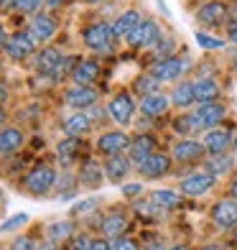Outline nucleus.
<instances>
[{
    "mask_svg": "<svg viewBox=\"0 0 237 250\" xmlns=\"http://www.w3.org/2000/svg\"><path fill=\"white\" fill-rule=\"evenodd\" d=\"M99 77V64L95 59H82L74 64V72H72V79L82 87H92V82H97Z\"/></svg>",
    "mask_w": 237,
    "mask_h": 250,
    "instance_id": "18",
    "label": "nucleus"
},
{
    "mask_svg": "<svg viewBox=\"0 0 237 250\" xmlns=\"http://www.w3.org/2000/svg\"><path fill=\"white\" fill-rule=\"evenodd\" d=\"M84 46L92 49V51H99V54H110L112 49V41H115V31H112L110 23H92L84 28Z\"/></svg>",
    "mask_w": 237,
    "mask_h": 250,
    "instance_id": "1",
    "label": "nucleus"
},
{
    "mask_svg": "<svg viewBox=\"0 0 237 250\" xmlns=\"http://www.w3.org/2000/svg\"><path fill=\"white\" fill-rule=\"evenodd\" d=\"M230 41H232V43H237V23L230 28Z\"/></svg>",
    "mask_w": 237,
    "mask_h": 250,
    "instance_id": "51",
    "label": "nucleus"
},
{
    "mask_svg": "<svg viewBox=\"0 0 237 250\" xmlns=\"http://www.w3.org/2000/svg\"><path fill=\"white\" fill-rule=\"evenodd\" d=\"M230 197H232V199L237 202V179H235L232 184H230Z\"/></svg>",
    "mask_w": 237,
    "mask_h": 250,
    "instance_id": "46",
    "label": "nucleus"
},
{
    "mask_svg": "<svg viewBox=\"0 0 237 250\" xmlns=\"http://www.w3.org/2000/svg\"><path fill=\"white\" fill-rule=\"evenodd\" d=\"M46 235H49V240L51 243H66V240H72L74 237V222L72 220H56L46 227Z\"/></svg>",
    "mask_w": 237,
    "mask_h": 250,
    "instance_id": "27",
    "label": "nucleus"
},
{
    "mask_svg": "<svg viewBox=\"0 0 237 250\" xmlns=\"http://www.w3.org/2000/svg\"><path fill=\"white\" fill-rule=\"evenodd\" d=\"M194 118L199 123L201 130H214L219 128V123L227 118V107L222 105V102H207V105H199Z\"/></svg>",
    "mask_w": 237,
    "mask_h": 250,
    "instance_id": "5",
    "label": "nucleus"
},
{
    "mask_svg": "<svg viewBox=\"0 0 237 250\" xmlns=\"http://www.w3.org/2000/svg\"><path fill=\"white\" fill-rule=\"evenodd\" d=\"M95 209H97V199H84V202L74 204L72 214H74V217H87V214H92Z\"/></svg>",
    "mask_w": 237,
    "mask_h": 250,
    "instance_id": "35",
    "label": "nucleus"
},
{
    "mask_svg": "<svg viewBox=\"0 0 237 250\" xmlns=\"http://www.w3.org/2000/svg\"><path fill=\"white\" fill-rule=\"evenodd\" d=\"M5 118H8V115L3 112V107H0V130H3V123H5Z\"/></svg>",
    "mask_w": 237,
    "mask_h": 250,
    "instance_id": "52",
    "label": "nucleus"
},
{
    "mask_svg": "<svg viewBox=\"0 0 237 250\" xmlns=\"http://www.w3.org/2000/svg\"><path fill=\"white\" fill-rule=\"evenodd\" d=\"M5 41H8V36H5V28L0 26V49H5Z\"/></svg>",
    "mask_w": 237,
    "mask_h": 250,
    "instance_id": "48",
    "label": "nucleus"
},
{
    "mask_svg": "<svg viewBox=\"0 0 237 250\" xmlns=\"http://www.w3.org/2000/svg\"><path fill=\"white\" fill-rule=\"evenodd\" d=\"M0 250H5V248H0Z\"/></svg>",
    "mask_w": 237,
    "mask_h": 250,
    "instance_id": "56",
    "label": "nucleus"
},
{
    "mask_svg": "<svg viewBox=\"0 0 237 250\" xmlns=\"http://www.w3.org/2000/svg\"><path fill=\"white\" fill-rule=\"evenodd\" d=\"M161 41V26L156 23V21H143V23L135 28L130 36H128V43L133 49H151L156 43Z\"/></svg>",
    "mask_w": 237,
    "mask_h": 250,
    "instance_id": "4",
    "label": "nucleus"
},
{
    "mask_svg": "<svg viewBox=\"0 0 237 250\" xmlns=\"http://www.w3.org/2000/svg\"><path fill=\"white\" fill-rule=\"evenodd\" d=\"M171 153H174V161H178V164H197L204 158L207 148H204V143H199L194 138H184L174 146Z\"/></svg>",
    "mask_w": 237,
    "mask_h": 250,
    "instance_id": "9",
    "label": "nucleus"
},
{
    "mask_svg": "<svg viewBox=\"0 0 237 250\" xmlns=\"http://www.w3.org/2000/svg\"><path fill=\"white\" fill-rule=\"evenodd\" d=\"M217 176L209 174V171H199V174H191L181 181V194L184 197H204L207 191L214 187Z\"/></svg>",
    "mask_w": 237,
    "mask_h": 250,
    "instance_id": "8",
    "label": "nucleus"
},
{
    "mask_svg": "<svg viewBox=\"0 0 237 250\" xmlns=\"http://www.w3.org/2000/svg\"><path fill=\"white\" fill-rule=\"evenodd\" d=\"M171 102H174L176 107H189V105H194V102H197L194 82H181V84H176L174 92H171Z\"/></svg>",
    "mask_w": 237,
    "mask_h": 250,
    "instance_id": "29",
    "label": "nucleus"
},
{
    "mask_svg": "<svg viewBox=\"0 0 237 250\" xmlns=\"http://www.w3.org/2000/svg\"><path fill=\"white\" fill-rule=\"evenodd\" d=\"M128 227V214L125 212H112L107 214V217L102 220V225H99V232L107 237H112V240H118V237H122V232H125Z\"/></svg>",
    "mask_w": 237,
    "mask_h": 250,
    "instance_id": "19",
    "label": "nucleus"
},
{
    "mask_svg": "<svg viewBox=\"0 0 237 250\" xmlns=\"http://www.w3.org/2000/svg\"><path fill=\"white\" fill-rule=\"evenodd\" d=\"M54 181H56V171L51 166L43 164V166H36L23 179V189L28 191V194H33V197H41V194H46V191H51Z\"/></svg>",
    "mask_w": 237,
    "mask_h": 250,
    "instance_id": "2",
    "label": "nucleus"
},
{
    "mask_svg": "<svg viewBox=\"0 0 237 250\" xmlns=\"http://www.w3.org/2000/svg\"><path fill=\"white\" fill-rule=\"evenodd\" d=\"M232 148L237 151V135H235V141H232Z\"/></svg>",
    "mask_w": 237,
    "mask_h": 250,
    "instance_id": "54",
    "label": "nucleus"
},
{
    "mask_svg": "<svg viewBox=\"0 0 237 250\" xmlns=\"http://www.w3.org/2000/svg\"><path fill=\"white\" fill-rule=\"evenodd\" d=\"M168 250H189L186 245H174V248H168Z\"/></svg>",
    "mask_w": 237,
    "mask_h": 250,
    "instance_id": "53",
    "label": "nucleus"
},
{
    "mask_svg": "<svg viewBox=\"0 0 237 250\" xmlns=\"http://www.w3.org/2000/svg\"><path fill=\"white\" fill-rule=\"evenodd\" d=\"M23 146V130L20 128H3L0 130V156H10Z\"/></svg>",
    "mask_w": 237,
    "mask_h": 250,
    "instance_id": "24",
    "label": "nucleus"
},
{
    "mask_svg": "<svg viewBox=\"0 0 237 250\" xmlns=\"http://www.w3.org/2000/svg\"><path fill=\"white\" fill-rule=\"evenodd\" d=\"M74 240V248L72 250H89V245H92V240H87V237L82 235V237H72Z\"/></svg>",
    "mask_w": 237,
    "mask_h": 250,
    "instance_id": "43",
    "label": "nucleus"
},
{
    "mask_svg": "<svg viewBox=\"0 0 237 250\" xmlns=\"http://www.w3.org/2000/svg\"><path fill=\"white\" fill-rule=\"evenodd\" d=\"M158 87H161V82L148 72V74H143V77H138L135 79V92H140L143 97H148V95H156L158 92Z\"/></svg>",
    "mask_w": 237,
    "mask_h": 250,
    "instance_id": "33",
    "label": "nucleus"
},
{
    "mask_svg": "<svg viewBox=\"0 0 237 250\" xmlns=\"http://www.w3.org/2000/svg\"><path fill=\"white\" fill-rule=\"evenodd\" d=\"M122 194L130 197V199H135L138 194H143V187H140V184H125V187H122Z\"/></svg>",
    "mask_w": 237,
    "mask_h": 250,
    "instance_id": "40",
    "label": "nucleus"
},
{
    "mask_svg": "<svg viewBox=\"0 0 237 250\" xmlns=\"http://www.w3.org/2000/svg\"><path fill=\"white\" fill-rule=\"evenodd\" d=\"M82 184L92 187V189L102 184V166L97 161H84L82 164Z\"/></svg>",
    "mask_w": 237,
    "mask_h": 250,
    "instance_id": "31",
    "label": "nucleus"
},
{
    "mask_svg": "<svg viewBox=\"0 0 237 250\" xmlns=\"http://www.w3.org/2000/svg\"><path fill=\"white\" fill-rule=\"evenodd\" d=\"M61 62V51L59 49H43L36 56V72L39 74H54L56 66Z\"/></svg>",
    "mask_w": 237,
    "mask_h": 250,
    "instance_id": "28",
    "label": "nucleus"
},
{
    "mask_svg": "<svg viewBox=\"0 0 237 250\" xmlns=\"http://www.w3.org/2000/svg\"><path fill=\"white\" fill-rule=\"evenodd\" d=\"M87 3H102V0H87Z\"/></svg>",
    "mask_w": 237,
    "mask_h": 250,
    "instance_id": "55",
    "label": "nucleus"
},
{
    "mask_svg": "<svg viewBox=\"0 0 237 250\" xmlns=\"http://www.w3.org/2000/svg\"><path fill=\"white\" fill-rule=\"evenodd\" d=\"M224 18H227V5L222 0H209L197 10V21L201 26H219Z\"/></svg>",
    "mask_w": 237,
    "mask_h": 250,
    "instance_id": "14",
    "label": "nucleus"
},
{
    "mask_svg": "<svg viewBox=\"0 0 237 250\" xmlns=\"http://www.w3.org/2000/svg\"><path fill=\"white\" fill-rule=\"evenodd\" d=\"M130 135L128 133H122V130H110V133H102L99 135V141H97V151L102 153V156H120L122 151H128L130 148Z\"/></svg>",
    "mask_w": 237,
    "mask_h": 250,
    "instance_id": "6",
    "label": "nucleus"
},
{
    "mask_svg": "<svg viewBox=\"0 0 237 250\" xmlns=\"http://www.w3.org/2000/svg\"><path fill=\"white\" fill-rule=\"evenodd\" d=\"M138 171L143 179H161L171 171V158L166 153H153L151 158H145V161L138 166Z\"/></svg>",
    "mask_w": 237,
    "mask_h": 250,
    "instance_id": "13",
    "label": "nucleus"
},
{
    "mask_svg": "<svg viewBox=\"0 0 237 250\" xmlns=\"http://www.w3.org/2000/svg\"><path fill=\"white\" fill-rule=\"evenodd\" d=\"M8 100V89H5V84H0V105Z\"/></svg>",
    "mask_w": 237,
    "mask_h": 250,
    "instance_id": "49",
    "label": "nucleus"
},
{
    "mask_svg": "<svg viewBox=\"0 0 237 250\" xmlns=\"http://www.w3.org/2000/svg\"><path fill=\"white\" fill-rule=\"evenodd\" d=\"M43 5V0H26V5L20 8L23 13H28V16H36V10Z\"/></svg>",
    "mask_w": 237,
    "mask_h": 250,
    "instance_id": "42",
    "label": "nucleus"
},
{
    "mask_svg": "<svg viewBox=\"0 0 237 250\" xmlns=\"http://www.w3.org/2000/svg\"><path fill=\"white\" fill-rule=\"evenodd\" d=\"M97 102V89L95 87H82V84H74L69 92H66V105L77 107V110H87Z\"/></svg>",
    "mask_w": 237,
    "mask_h": 250,
    "instance_id": "16",
    "label": "nucleus"
},
{
    "mask_svg": "<svg viewBox=\"0 0 237 250\" xmlns=\"http://www.w3.org/2000/svg\"><path fill=\"white\" fill-rule=\"evenodd\" d=\"M197 43L201 49H222L224 46V41L222 39H214V36H207V33H197Z\"/></svg>",
    "mask_w": 237,
    "mask_h": 250,
    "instance_id": "37",
    "label": "nucleus"
},
{
    "mask_svg": "<svg viewBox=\"0 0 237 250\" xmlns=\"http://www.w3.org/2000/svg\"><path fill=\"white\" fill-rule=\"evenodd\" d=\"M26 222H28V214L20 212V214H16V217H10V220H5L3 225H0V232H10V230H16V227L26 225Z\"/></svg>",
    "mask_w": 237,
    "mask_h": 250,
    "instance_id": "38",
    "label": "nucleus"
},
{
    "mask_svg": "<svg viewBox=\"0 0 237 250\" xmlns=\"http://www.w3.org/2000/svg\"><path fill=\"white\" fill-rule=\"evenodd\" d=\"M92 128V118H89V112H74L64 120V133L69 135V138H82L84 133H89Z\"/></svg>",
    "mask_w": 237,
    "mask_h": 250,
    "instance_id": "20",
    "label": "nucleus"
},
{
    "mask_svg": "<svg viewBox=\"0 0 237 250\" xmlns=\"http://www.w3.org/2000/svg\"><path fill=\"white\" fill-rule=\"evenodd\" d=\"M39 250H59V245H56V243H51V240H46L43 245H39Z\"/></svg>",
    "mask_w": 237,
    "mask_h": 250,
    "instance_id": "45",
    "label": "nucleus"
},
{
    "mask_svg": "<svg viewBox=\"0 0 237 250\" xmlns=\"http://www.w3.org/2000/svg\"><path fill=\"white\" fill-rule=\"evenodd\" d=\"M66 250H72V248H66Z\"/></svg>",
    "mask_w": 237,
    "mask_h": 250,
    "instance_id": "57",
    "label": "nucleus"
},
{
    "mask_svg": "<svg viewBox=\"0 0 237 250\" xmlns=\"http://www.w3.org/2000/svg\"><path fill=\"white\" fill-rule=\"evenodd\" d=\"M28 33L36 43H46V41H51L56 36V21L51 16H46V13H36L31 18Z\"/></svg>",
    "mask_w": 237,
    "mask_h": 250,
    "instance_id": "12",
    "label": "nucleus"
},
{
    "mask_svg": "<svg viewBox=\"0 0 237 250\" xmlns=\"http://www.w3.org/2000/svg\"><path fill=\"white\" fill-rule=\"evenodd\" d=\"M232 168V158L227 153H222V156H209V161H207V171L214 174V176H219V174H227Z\"/></svg>",
    "mask_w": 237,
    "mask_h": 250,
    "instance_id": "34",
    "label": "nucleus"
},
{
    "mask_svg": "<svg viewBox=\"0 0 237 250\" xmlns=\"http://www.w3.org/2000/svg\"><path fill=\"white\" fill-rule=\"evenodd\" d=\"M168 102H171V100H168L166 95L156 92V95L143 97L140 110H143V115H145V118H161V115H166V112H168Z\"/></svg>",
    "mask_w": 237,
    "mask_h": 250,
    "instance_id": "23",
    "label": "nucleus"
},
{
    "mask_svg": "<svg viewBox=\"0 0 237 250\" xmlns=\"http://www.w3.org/2000/svg\"><path fill=\"white\" fill-rule=\"evenodd\" d=\"M33 46H36V41L31 39V33L28 31H18V33H13V36H8L5 54L13 62H23V59H28V56L33 54Z\"/></svg>",
    "mask_w": 237,
    "mask_h": 250,
    "instance_id": "7",
    "label": "nucleus"
},
{
    "mask_svg": "<svg viewBox=\"0 0 237 250\" xmlns=\"http://www.w3.org/2000/svg\"><path fill=\"white\" fill-rule=\"evenodd\" d=\"M79 153H82V138H69V135H66V138L59 141V146H56V158H59L61 164L77 161Z\"/></svg>",
    "mask_w": 237,
    "mask_h": 250,
    "instance_id": "26",
    "label": "nucleus"
},
{
    "mask_svg": "<svg viewBox=\"0 0 237 250\" xmlns=\"http://www.w3.org/2000/svg\"><path fill=\"white\" fill-rule=\"evenodd\" d=\"M107 112H110V118L115 120L118 125H128L133 120V112H135V102L128 92H120L110 100V105H107Z\"/></svg>",
    "mask_w": 237,
    "mask_h": 250,
    "instance_id": "10",
    "label": "nucleus"
},
{
    "mask_svg": "<svg viewBox=\"0 0 237 250\" xmlns=\"http://www.w3.org/2000/svg\"><path fill=\"white\" fill-rule=\"evenodd\" d=\"M89 250H112V245H110V243L105 240V237H102V240H92Z\"/></svg>",
    "mask_w": 237,
    "mask_h": 250,
    "instance_id": "44",
    "label": "nucleus"
},
{
    "mask_svg": "<svg viewBox=\"0 0 237 250\" xmlns=\"http://www.w3.org/2000/svg\"><path fill=\"white\" fill-rule=\"evenodd\" d=\"M151 202L161 212H166V209H176L178 204H181V194H176V191H171V189H158V191L151 194Z\"/></svg>",
    "mask_w": 237,
    "mask_h": 250,
    "instance_id": "30",
    "label": "nucleus"
},
{
    "mask_svg": "<svg viewBox=\"0 0 237 250\" xmlns=\"http://www.w3.org/2000/svg\"><path fill=\"white\" fill-rule=\"evenodd\" d=\"M156 153V141L151 138V135H145V133H140V135H135V138L130 141V148H128V158L130 161H135V164H143L145 158H151Z\"/></svg>",
    "mask_w": 237,
    "mask_h": 250,
    "instance_id": "15",
    "label": "nucleus"
},
{
    "mask_svg": "<svg viewBox=\"0 0 237 250\" xmlns=\"http://www.w3.org/2000/svg\"><path fill=\"white\" fill-rule=\"evenodd\" d=\"M212 220H214L217 227H222V230H232V227H237V202L232 197L230 199H219L212 207Z\"/></svg>",
    "mask_w": 237,
    "mask_h": 250,
    "instance_id": "11",
    "label": "nucleus"
},
{
    "mask_svg": "<svg viewBox=\"0 0 237 250\" xmlns=\"http://www.w3.org/2000/svg\"><path fill=\"white\" fill-rule=\"evenodd\" d=\"M186 66H189V62L181 59V56H166V59L156 62V64L151 66V74H153L161 84H166V82H176V79L186 72Z\"/></svg>",
    "mask_w": 237,
    "mask_h": 250,
    "instance_id": "3",
    "label": "nucleus"
},
{
    "mask_svg": "<svg viewBox=\"0 0 237 250\" xmlns=\"http://www.w3.org/2000/svg\"><path fill=\"white\" fill-rule=\"evenodd\" d=\"M112 250H138V245L133 240H128V237H118V240L112 243Z\"/></svg>",
    "mask_w": 237,
    "mask_h": 250,
    "instance_id": "39",
    "label": "nucleus"
},
{
    "mask_svg": "<svg viewBox=\"0 0 237 250\" xmlns=\"http://www.w3.org/2000/svg\"><path fill=\"white\" fill-rule=\"evenodd\" d=\"M10 250H39V243L28 235H18L13 243H10Z\"/></svg>",
    "mask_w": 237,
    "mask_h": 250,
    "instance_id": "36",
    "label": "nucleus"
},
{
    "mask_svg": "<svg viewBox=\"0 0 237 250\" xmlns=\"http://www.w3.org/2000/svg\"><path fill=\"white\" fill-rule=\"evenodd\" d=\"M26 5V0H0V8L3 10H20Z\"/></svg>",
    "mask_w": 237,
    "mask_h": 250,
    "instance_id": "41",
    "label": "nucleus"
},
{
    "mask_svg": "<svg viewBox=\"0 0 237 250\" xmlns=\"http://www.w3.org/2000/svg\"><path fill=\"white\" fill-rule=\"evenodd\" d=\"M174 130L181 133V135H191V133H197V130H201V128H199L197 118H194V112H186V115H178V118L174 120Z\"/></svg>",
    "mask_w": 237,
    "mask_h": 250,
    "instance_id": "32",
    "label": "nucleus"
},
{
    "mask_svg": "<svg viewBox=\"0 0 237 250\" xmlns=\"http://www.w3.org/2000/svg\"><path fill=\"white\" fill-rule=\"evenodd\" d=\"M232 146V135L230 130H224V128H214L204 135V148L209 151V156H222V153H227V148Z\"/></svg>",
    "mask_w": 237,
    "mask_h": 250,
    "instance_id": "17",
    "label": "nucleus"
},
{
    "mask_svg": "<svg viewBox=\"0 0 237 250\" xmlns=\"http://www.w3.org/2000/svg\"><path fill=\"white\" fill-rule=\"evenodd\" d=\"M105 174L110 181H115V184H120L122 179H125L130 174V158L128 156H110L105 161Z\"/></svg>",
    "mask_w": 237,
    "mask_h": 250,
    "instance_id": "21",
    "label": "nucleus"
},
{
    "mask_svg": "<svg viewBox=\"0 0 237 250\" xmlns=\"http://www.w3.org/2000/svg\"><path fill=\"white\" fill-rule=\"evenodd\" d=\"M61 3H69V0H46V5H49V8H59Z\"/></svg>",
    "mask_w": 237,
    "mask_h": 250,
    "instance_id": "47",
    "label": "nucleus"
},
{
    "mask_svg": "<svg viewBox=\"0 0 237 250\" xmlns=\"http://www.w3.org/2000/svg\"><path fill=\"white\" fill-rule=\"evenodd\" d=\"M194 95H197V102L199 105H207V102H217L219 97V84L214 79H207L201 77L194 82Z\"/></svg>",
    "mask_w": 237,
    "mask_h": 250,
    "instance_id": "25",
    "label": "nucleus"
},
{
    "mask_svg": "<svg viewBox=\"0 0 237 250\" xmlns=\"http://www.w3.org/2000/svg\"><path fill=\"white\" fill-rule=\"evenodd\" d=\"M140 23H143V21H140V13H138V10H125V13H122V16L115 21V23H112L115 39H128Z\"/></svg>",
    "mask_w": 237,
    "mask_h": 250,
    "instance_id": "22",
    "label": "nucleus"
},
{
    "mask_svg": "<svg viewBox=\"0 0 237 250\" xmlns=\"http://www.w3.org/2000/svg\"><path fill=\"white\" fill-rule=\"evenodd\" d=\"M201 250H224V245H219V243H212V245H204Z\"/></svg>",
    "mask_w": 237,
    "mask_h": 250,
    "instance_id": "50",
    "label": "nucleus"
}]
</instances>
